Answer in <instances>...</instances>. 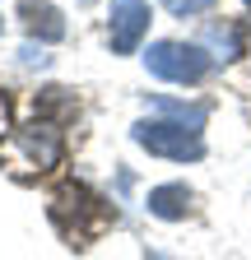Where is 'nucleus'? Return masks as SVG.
I'll use <instances>...</instances> for the list:
<instances>
[{
    "label": "nucleus",
    "instance_id": "7ed1b4c3",
    "mask_svg": "<svg viewBox=\"0 0 251 260\" xmlns=\"http://www.w3.org/2000/svg\"><path fill=\"white\" fill-rule=\"evenodd\" d=\"M149 32V5L144 0H112V51L131 56Z\"/></svg>",
    "mask_w": 251,
    "mask_h": 260
},
{
    "label": "nucleus",
    "instance_id": "6e6552de",
    "mask_svg": "<svg viewBox=\"0 0 251 260\" xmlns=\"http://www.w3.org/2000/svg\"><path fill=\"white\" fill-rule=\"evenodd\" d=\"M19 56H23V65H47V56H42V47H23Z\"/></svg>",
    "mask_w": 251,
    "mask_h": 260
},
{
    "label": "nucleus",
    "instance_id": "39448f33",
    "mask_svg": "<svg viewBox=\"0 0 251 260\" xmlns=\"http://www.w3.org/2000/svg\"><path fill=\"white\" fill-rule=\"evenodd\" d=\"M19 14H23V23H28L33 38H42V42H60L66 38V19H60V10L47 5V0H23Z\"/></svg>",
    "mask_w": 251,
    "mask_h": 260
},
{
    "label": "nucleus",
    "instance_id": "f257e3e1",
    "mask_svg": "<svg viewBox=\"0 0 251 260\" xmlns=\"http://www.w3.org/2000/svg\"><path fill=\"white\" fill-rule=\"evenodd\" d=\"M131 140L159 158H172V162H196L205 153V140L191 121H140L131 130Z\"/></svg>",
    "mask_w": 251,
    "mask_h": 260
},
{
    "label": "nucleus",
    "instance_id": "0eeeda50",
    "mask_svg": "<svg viewBox=\"0 0 251 260\" xmlns=\"http://www.w3.org/2000/svg\"><path fill=\"white\" fill-rule=\"evenodd\" d=\"M163 5H168L177 19H191V14H205V10L214 5V0H163Z\"/></svg>",
    "mask_w": 251,
    "mask_h": 260
},
{
    "label": "nucleus",
    "instance_id": "20e7f679",
    "mask_svg": "<svg viewBox=\"0 0 251 260\" xmlns=\"http://www.w3.org/2000/svg\"><path fill=\"white\" fill-rule=\"evenodd\" d=\"M14 153L23 149L28 153V162L23 168H56V158H60V140H56V130H47V125H33V130H23V135H14V144H10Z\"/></svg>",
    "mask_w": 251,
    "mask_h": 260
},
{
    "label": "nucleus",
    "instance_id": "423d86ee",
    "mask_svg": "<svg viewBox=\"0 0 251 260\" xmlns=\"http://www.w3.org/2000/svg\"><path fill=\"white\" fill-rule=\"evenodd\" d=\"M149 214L153 218H186V214H191V190H186V186H153L149 190Z\"/></svg>",
    "mask_w": 251,
    "mask_h": 260
},
{
    "label": "nucleus",
    "instance_id": "f03ea898",
    "mask_svg": "<svg viewBox=\"0 0 251 260\" xmlns=\"http://www.w3.org/2000/svg\"><path fill=\"white\" fill-rule=\"evenodd\" d=\"M144 65H149V75H159L168 84H200L214 60L205 47H191V42H153L144 51Z\"/></svg>",
    "mask_w": 251,
    "mask_h": 260
},
{
    "label": "nucleus",
    "instance_id": "1a4fd4ad",
    "mask_svg": "<svg viewBox=\"0 0 251 260\" xmlns=\"http://www.w3.org/2000/svg\"><path fill=\"white\" fill-rule=\"evenodd\" d=\"M5 130H10V103L0 98V135H5Z\"/></svg>",
    "mask_w": 251,
    "mask_h": 260
}]
</instances>
